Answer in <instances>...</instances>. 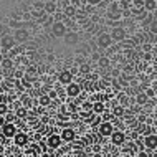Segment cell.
Returning a JSON list of instances; mask_svg holds the SVG:
<instances>
[{"mask_svg":"<svg viewBox=\"0 0 157 157\" xmlns=\"http://www.w3.org/2000/svg\"><path fill=\"white\" fill-rule=\"evenodd\" d=\"M149 32L152 33V35H157V18H154L152 23L149 25Z\"/></svg>","mask_w":157,"mask_h":157,"instance_id":"obj_26","label":"cell"},{"mask_svg":"<svg viewBox=\"0 0 157 157\" xmlns=\"http://www.w3.org/2000/svg\"><path fill=\"white\" fill-rule=\"evenodd\" d=\"M52 33H53L55 36H58V38L65 36L66 35V25L63 23V22H55L52 25Z\"/></svg>","mask_w":157,"mask_h":157,"instance_id":"obj_3","label":"cell"},{"mask_svg":"<svg viewBox=\"0 0 157 157\" xmlns=\"http://www.w3.org/2000/svg\"><path fill=\"white\" fill-rule=\"evenodd\" d=\"M139 157H151V155L147 154V152H144V151H141V152H139Z\"/></svg>","mask_w":157,"mask_h":157,"instance_id":"obj_34","label":"cell"},{"mask_svg":"<svg viewBox=\"0 0 157 157\" xmlns=\"http://www.w3.org/2000/svg\"><path fill=\"white\" fill-rule=\"evenodd\" d=\"M75 13H76V8H75L73 5L65 7V15H66V17H75Z\"/></svg>","mask_w":157,"mask_h":157,"instance_id":"obj_23","label":"cell"},{"mask_svg":"<svg viewBox=\"0 0 157 157\" xmlns=\"http://www.w3.org/2000/svg\"><path fill=\"white\" fill-rule=\"evenodd\" d=\"M113 38V41H124L126 40V30L122 27H116L114 30L109 33Z\"/></svg>","mask_w":157,"mask_h":157,"instance_id":"obj_7","label":"cell"},{"mask_svg":"<svg viewBox=\"0 0 157 157\" xmlns=\"http://www.w3.org/2000/svg\"><path fill=\"white\" fill-rule=\"evenodd\" d=\"M142 5H144V10L151 13L152 10H155V8H157V2H155V0H144Z\"/></svg>","mask_w":157,"mask_h":157,"instance_id":"obj_16","label":"cell"},{"mask_svg":"<svg viewBox=\"0 0 157 157\" xmlns=\"http://www.w3.org/2000/svg\"><path fill=\"white\" fill-rule=\"evenodd\" d=\"M17 116H20V117L27 116V111H25V109H18V111H17Z\"/></svg>","mask_w":157,"mask_h":157,"instance_id":"obj_32","label":"cell"},{"mask_svg":"<svg viewBox=\"0 0 157 157\" xmlns=\"http://www.w3.org/2000/svg\"><path fill=\"white\" fill-rule=\"evenodd\" d=\"M108 17H109V18H113V20H117V18H121V12L117 10L116 5H113L111 7V12L108 13Z\"/></svg>","mask_w":157,"mask_h":157,"instance_id":"obj_18","label":"cell"},{"mask_svg":"<svg viewBox=\"0 0 157 157\" xmlns=\"http://www.w3.org/2000/svg\"><path fill=\"white\" fill-rule=\"evenodd\" d=\"M2 134H3V137H7V139H13L15 134H17V127L12 124V122H7V124H3V127H2Z\"/></svg>","mask_w":157,"mask_h":157,"instance_id":"obj_6","label":"cell"},{"mask_svg":"<svg viewBox=\"0 0 157 157\" xmlns=\"http://www.w3.org/2000/svg\"><path fill=\"white\" fill-rule=\"evenodd\" d=\"M155 17L154 15H151V13H147V18H144V25H147V27H149V25L152 23V20H154Z\"/></svg>","mask_w":157,"mask_h":157,"instance_id":"obj_28","label":"cell"},{"mask_svg":"<svg viewBox=\"0 0 157 157\" xmlns=\"http://www.w3.org/2000/svg\"><path fill=\"white\" fill-rule=\"evenodd\" d=\"M50 101H52V98H50V96H40L38 103H40V106H48Z\"/></svg>","mask_w":157,"mask_h":157,"instance_id":"obj_25","label":"cell"},{"mask_svg":"<svg viewBox=\"0 0 157 157\" xmlns=\"http://www.w3.org/2000/svg\"><path fill=\"white\" fill-rule=\"evenodd\" d=\"M144 147L149 151H154L157 149V136L155 134H149L144 137Z\"/></svg>","mask_w":157,"mask_h":157,"instance_id":"obj_8","label":"cell"},{"mask_svg":"<svg viewBox=\"0 0 157 157\" xmlns=\"http://www.w3.org/2000/svg\"><path fill=\"white\" fill-rule=\"evenodd\" d=\"M88 3H90V5H99L101 2H103V0H86Z\"/></svg>","mask_w":157,"mask_h":157,"instance_id":"obj_31","label":"cell"},{"mask_svg":"<svg viewBox=\"0 0 157 157\" xmlns=\"http://www.w3.org/2000/svg\"><path fill=\"white\" fill-rule=\"evenodd\" d=\"M15 45H17V41L12 35H3L0 38V46H2L3 50H12Z\"/></svg>","mask_w":157,"mask_h":157,"instance_id":"obj_4","label":"cell"},{"mask_svg":"<svg viewBox=\"0 0 157 157\" xmlns=\"http://www.w3.org/2000/svg\"><path fill=\"white\" fill-rule=\"evenodd\" d=\"M90 122H91V126H99L101 122H103V119H101L98 114H93V117L90 119Z\"/></svg>","mask_w":157,"mask_h":157,"instance_id":"obj_24","label":"cell"},{"mask_svg":"<svg viewBox=\"0 0 157 157\" xmlns=\"http://www.w3.org/2000/svg\"><path fill=\"white\" fill-rule=\"evenodd\" d=\"M0 65H2V68H5V70H10V68L13 66V61H12L10 58H3Z\"/></svg>","mask_w":157,"mask_h":157,"instance_id":"obj_22","label":"cell"},{"mask_svg":"<svg viewBox=\"0 0 157 157\" xmlns=\"http://www.w3.org/2000/svg\"><path fill=\"white\" fill-rule=\"evenodd\" d=\"M45 12H46V13H55V12H56V3H55V2H46Z\"/></svg>","mask_w":157,"mask_h":157,"instance_id":"obj_21","label":"cell"},{"mask_svg":"<svg viewBox=\"0 0 157 157\" xmlns=\"http://www.w3.org/2000/svg\"><path fill=\"white\" fill-rule=\"evenodd\" d=\"M13 142L17 144V146H27V142H28L27 134H23V132H17V134H15V137H13Z\"/></svg>","mask_w":157,"mask_h":157,"instance_id":"obj_15","label":"cell"},{"mask_svg":"<svg viewBox=\"0 0 157 157\" xmlns=\"http://www.w3.org/2000/svg\"><path fill=\"white\" fill-rule=\"evenodd\" d=\"M155 79H157V78H155Z\"/></svg>","mask_w":157,"mask_h":157,"instance_id":"obj_36","label":"cell"},{"mask_svg":"<svg viewBox=\"0 0 157 157\" xmlns=\"http://www.w3.org/2000/svg\"><path fill=\"white\" fill-rule=\"evenodd\" d=\"M146 96H147V98H152V96H154V90H152V88L146 90Z\"/></svg>","mask_w":157,"mask_h":157,"instance_id":"obj_33","label":"cell"},{"mask_svg":"<svg viewBox=\"0 0 157 157\" xmlns=\"http://www.w3.org/2000/svg\"><path fill=\"white\" fill-rule=\"evenodd\" d=\"M98 131H99V136H103V137H111V134L114 132V127L109 121H103L98 126Z\"/></svg>","mask_w":157,"mask_h":157,"instance_id":"obj_1","label":"cell"},{"mask_svg":"<svg viewBox=\"0 0 157 157\" xmlns=\"http://www.w3.org/2000/svg\"><path fill=\"white\" fill-rule=\"evenodd\" d=\"M104 111H106V106L103 103H99V101H98V103L93 104V114H103Z\"/></svg>","mask_w":157,"mask_h":157,"instance_id":"obj_17","label":"cell"},{"mask_svg":"<svg viewBox=\"0 0 157 157\" xmlns=\"http://www.w3.org/2000/svg\"><path fill=\"white\" fill-rule=\"evenodd\" d=\"M60 137H61V141H65V142H71V141H75L76 134H75L73 129H70V127H65V129L61 131Z\"/></svg>","mask_w":157,"mask_h":157,"instance_id":"obj_12","label":"cell"},{"mask_svg":"<svg viewBox=\"0 0 157 157\" xmlns=\"http://www.w3.org/2000/svg\"><path fill=\"white\" fill-rule=\"evenodd\" d=\"M113 116L114 117H122L124 116V108H122V106H114L113 108Z\"/></svg>","mask_w":157,"mask_h":157,"instance_id":"obj_19","label":"cell"},{"mask_svg":"<svg viewBox=\"0 0 157 157\" xmlns=\"http://www.w3.org/2000/svg\"><path fill=\"white\" fill-rule=\"evenodd\" d=\"M111 142L114 146H122V144L126 142V134L122 132V131H114L111 134Z\"/></svg>","mask_w":157,"mask_h":157,"instance_id":"obj_10","label":"cell"},{"mask_svg":"<svg viewBox=\"0 0 157 157\" xmlns=\"http://www.w3.org/2000/svg\"><path fill=\"white\" fill-rule=\"evenodd\" d=\"M79 41V35L76 32H66L65 35V43L66 45H76Z\"/></svg>","mask_w":157,"mask_h":157,"instance_id":"obj_14","label":"cell"},{"mask_svg":"<svg viewBox=\"0 0 157 157\" xmlns=\"http://www.w3.org/2000/svg\"><path fill=\"white\" fill-rule=\"evenodd\" d=\"M98 61H99V66H108V65H109V60H108V58H99Z\"/></svg>","mask_w":157,"mask_h":157,"instance_id":"obj_30","label":"cell"},{"mask_svg":"<svg viewBox=\"0 0 157 157\" xmlns=\"http://www.w3.org/2000/svg\"><path fill=\"white\" fill-rule=\"evenodd\" d=\"M90 71H91V66H90V65H79V73L88 75Z\"/></svg>","mask_w":157,"mask_h":157,"instance_id":"obj_27","label":"cell"},{"mask_svg":"<svg viewBox=\"0 0 157 157\" xmlns=\"http://www.w3.org/2000/svg\"><path fill=\"white\" fill-rule=\"evenodd\" d=\"M58 81H60L61 84H65V86H68V84H71V83H73V73H71L70 70L61 71V73L58 75Z\"/></svg>","mask_w":157,"mask_h":157,"instance_id":"obj_9","label":"cell"},{"mask_svg":"<svg viewBox=\"0 0 157 157\" xmlns=\"http://www.w3.org/2000/svg\"><path fill=\"white\" fill-rule=\"evenodd\" d=\"M79 94H81V84L78 83H71L66 86V96L70 98H78Z\"/></svg>","mask_w":157,"mask_h":157,"instance_id":"obj_5","label":"cell"},{"mask_svg":"<svg viewBox=\"0 0 157 157\" xmlns=\"http://www.w3.org/2000/svg\"><path fill=\"white\" fill-rule=\"evenodd\" d=\"M7 111H8L7 104H5V103H0V116H3V114H7Z\"/></svg>","mask_w":157,"mask_h":157,"instance_id":"obj_29","label":"cell"},{"mask_svg":"<svg viewBox=\"0 0 157 157\" xmlns=\"http://www.w3.org/2000/svg\"><path fill=\"white\" fill-rule=\"evenodd\" d=\"M28 32L25 30V28H18V30L15 32V35H13V38H15V41L17 43H25V41L28 40Z\"/></svg>","mask_w":157,"mask_h":157,"instance_id":"obj_13","label":"cell"},{"mask_svg":"<svg viewBox=\"0 0 157 157\" xmlns=\"http://www.w3.org/2000/svg\"><path fill=\"white\" fill-rule=\"evenodd\" d=\"M61 142L63 141H61V137L58 134H52V136H48V139H46V146H48L50 149H58Z\"/></svg>","mask_w":157,"mask_h":157,"instance_id":"obj_11","label":"cell"},{"mask_svg":"<svg viewBox=\"0 0 157 157\" xmlns=\"http://www.w3.org/2000/svg\"><path fill=\"white\" fill-rule=\"evenodd\" d=\"M96 43H98L99 48H109V46L113 45V38H111L109 33H99L98 38H96Z\"/></svg>","mask_w":157,"mask_h":157,"instance_id":"obj_2","label":"cell"},{"mask_svg":"<svg viewBox=\"0 0 157 157\" xmlns=\"http://www.w3.org/2000/svg\"><path fill=\"white\" fill-rule=\"evenodd\" d=\"M136 101H137V104H139V106H144V104L147 103V101H149V98L146 96V93H139L137 98H136Z\"/></svg>","mask_w":157,"mask_h":157,"instance_id":"obj_20","label":"cell"},{"mask_svg":"<svg viewBox=\"0 0 157 157\" xmlns=\"http://www.w3.org/2000/svg\"><path fill=\"white\" fill-rule=\"evenodd\" d=\"M48 96H50V98H56V91H52Z\"/></svg>","mask_w":157,"mask_h":157,"instance_id":"obj_35","label":"cell"}]
</instances>
